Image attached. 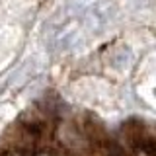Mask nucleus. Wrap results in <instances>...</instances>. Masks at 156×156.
I'll return each instance as SVG.
<instances>
[{
  "instance_id": "nucleus-1",
  "label": "nucleus",
  "mask_w": 156,
  "mask_h": 156,
  "mask_svg": "<svg viewBox=\"0 0 156 156\" xmlns=\"http://www.w3.org/2000/svg\"><path fill=\"white\" fill-rule=\"evenodd\" d=\"M101 136L96 131L78 129L74 123H61L53 133L45 121H31L20 129L0 156H113L111 140H104L98 148Z\"/></svg>"
}]
</instances>
